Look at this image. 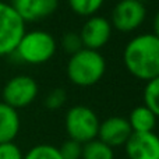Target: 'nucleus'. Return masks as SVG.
Wrapping results in <instances>:
<instances>
[{
    "label": "nucleus",
    "mask_w": 159,
    "mask_h": 159,
    "mask_svg": "<svg viewBox=\"0 0 159 159\" xmlns=\"http://www.w3.org/2000/svg\"><path fill=\"white\" fill-rule=\"evenodd\" d=\"M126 70L137 80L149 81L159 75V38L140 34L131 38L123 50Z\"/></svg>",
    "instance_id": "nucleus-1"
},
{
    "label": "nucleus",
    "mask_w": 159,
    "mask_h": 159,
    "mask_svg": "<svg viewBox=\"0 0 159 159\" xmlns=\"http://www.w3.org/2000/svg\"><path fill=\"white\" fill-rule=\"evenodd\" d=\"M70 82L81 88L98 84L106 73V60L99 50L82 48L80 52L70 56L66 67Z\"/></svg>",
    "instance_id": "nucleus-2"
},
{
    "label": "nucleus",
    "mask_w": 159,
    "mask_h": 159,
    "mask_svg": "<svg viewBox=\"0 0 159 159\" xmlns=\"http://www.w3.org/2000/svg\"><path fill=\"white\" fill-rule=\"evenodd\" d=\"M56 50L57 43L52 34L43 30H32L25 31L13 56L22 63L36 66L49 61L55 56Z\"/></svg>",
    "instance_id": "nucleus-3"
},
{
    "label": "nucleus",
    "mask_w": 159,
    "mask_h": 159,
    "mask_svg": "<svg viewBox=\"0 0 159 159\" xmlns=\"http://www.w3.org/2000/svg\"><path fill=\"white\" fill-rule=\"evenodd\" d=\"M99 117L91 107L84 105H75L70 107L66 113L64 126L69 138L75 140L81 144L98 137Z\"/></svg>",
    "instance_id": "nucleus-4"
},
{
    "label": "nucleus",
    "mask_w": 159,
    "mask_h": 159,
    "mask_svg": "<svg viewBox=\"0 0 159 159\" xmlns=\"http://www.w3.org/2000/svg\"><path fill=\"white\" fill-rule=\"evenodd\" d=\"M25 31L24 20L13 6L0 2V56L13 55Z\"/></svg>",
    "instance_id": "nucleus-5"
},
{
    "label": "nucleus",
    "mask_w": 159,
    "mask_h": 159,
    "mask_svg": "<svg viewBox=\"0 0 159 159\" xmlns=\"http://www.w3.org/2000/svg\"><path fill=\"white\" fill-rule=\"evenodd\" d=\"M39 92L38 82L25 74L14 75L3 88V102L14 109L27 107L36 99Z\"/></svg>",
    "instance_id": "nucleus-6"
},
{
    "label": "nucleus",
    "mask_w": 159,
    "mask_h": 159,
    "mask_svg": "<svg viewBox=\"0 0 159 159\" xmlns=\"http://www.w3.org/2000/svg\"><path fill=\"white\" fill-rule=\"evenodd\" d=\"M147 18L145 4L138 0H120L113 7L110 24L113 30L129 34L138 30Z\"/></svg>",
    "instance_id": "nucleus-7"
},
{
    "label": "nucleus",
    "mask_w": 159,
    "mask_h": 159,
    "mask_svg": "<svg viewBox=\"0 0 159 159\" xmlns=\"http://www.w3.org/2000/svg\"><path fill=\"white\" fill-rule=\"evenodd\" d=\"M113 27L110 24V20L102 16H91L84 22L81 31H80V36L84 48L92 50H99L103 46L109 43L110 38H112Z\"/></svg>",
    "instance_id": "nucleus-8"
},
{
    "label": "nucleus",
    "mask_w": 159,
    "mask_h": 159,
    "mask_svg": "<svg viewBox=\"0 0 159 159\" xmlns=\"http://www.w3.org/2000/svg\"><path fill=\"white\" fill-rule=\"evenodd\" d=\"M129 159H159V135L151 133H133L124 144Z\"/></svg>",
    "instance_id": "nucleus-9"
},
{
    "label": "nucleus",
    "mask_w": 159,
    "mask_h": 159,
    "mask_svg": "<svg viewBox=\"0 0 159 159\" xmlns=\"http://www.w3.org/2000/svg\"><path fill=\"white\" fill-rule=\"evenodd\" d=\"M131 134H133V130L126 117L110 116L106 120L99 123L98 137L96 138H99L106 145L116 148V147L124 145Z\"/></svg>",
    "instance_id": "nucleus-10"
},
{
    "label": "nucleus",
    "mask_w": 159,
    "mask_h": 159,
    "mask_svg": "<svg viewBox=\"0 0 159 159\" xmlns=\"http://www.w3.org/2000/svg\"><path fill=\"white\" fill-rule=\"evenodd\" d=\"M10 4L27 24L55 14L59 7V0H11Z\"/></svg>",
    "instance_id": "nucleus-11"
},
{
    "label": "nucleus",
    "mask_w": 159,
    "mask_h": 159,
    "mask_svg": "<svg viewBox=\"0 0 159 159\" xmlns=\"http://www.w3.org/2000/svg\"><path fill=\"white\" fill-rule=\"evenodd\" d=\"M20 116L18 110L0 102V144L11 143L20 131Z\"/></svg>",
    "instance_id": "nucleus-12"
},
{
    "label": "nucleus",
    "mask_w": 159,
    "mask_h": 159,
    "mask_svg": "<svg viewBox=\"0 0 159 159\" xmlns=\"http://www.w3.org/2000/svg\"><path fill=\"white\" fill-rule=\"evenodd\" d=\"M127 120L133 133H151L155 130L158 123V117L155 116V113L145 105L135 106Z\"/></svg>",
    "instance_id": "nucleus-13"
},
{
    "label": "nucleus",
    "mask_w": 159,
    "mask_h": 159,
    "mask_svg": "<svg viewBox=\"0 0 159 159\" xmlns=\"http://www.w3.org/2000/svg\"><path fill=\"white\" fill-rule=\"evenodd\" d=\"M81 159H115V151L99 138H93L82 145Z\"/></svg>",
    "instance_id": "nucleus-14"
},
{
    "label": "nucleus",
    "mask_w": 159,
    "mask_h": 159,
    "mask_svg": "<svg viewBox=\"0 0 159 159\" xmlns=\"http://www.w3.org/2000/svg\"><path fill=\"white\" fill-rule=\"evenodd\" d=\"M73 13L80 17H91L95 16L102 8L105 0H67Z\"/></svg>",
    "instance_id": "nucleus-15"
},
{
    "label": "nucleus",
    "mask_w": 159,
    "mask_h": 159,
    "mask_svg": "<svg viewBox=\"0 0 159 159\" xmlns=\"http://www.w3.org/2000/svg\"><path fill=\"white\" fill-rule=\"evenodd\" d=\"M144 105L148 106L159 119V75L147 81L144 88Z\"/></svg>",
    "instance_id": "nucleus-16"
},
{
    "label": "nucleus",
    "mask_w": 159,
    "mask_h": 159,
    "mask_svg": "<svg viewBox=\"0 0 159 159\" xmlns=\"http://www.w3.org/2000/svg\"><path fill=\"white\" fill-rule=\"evenodd\" d=\"M24 159H63L59 152V148L49 144L35 145L24 155Z\"/></svg>",
    "instance_id": "nucleus-17"
},
{
    "label": "nucleus",
    "mask_w": 159,
    "mask_h": 159,
    "mask_svg": "<svg viewBox=\"0 0 159 159\" xmlns=\"http://www.w3.org/2000/svg\"><path fill=\"white\" fill-rule=\"evenodd\" d=\"M61 48H63L64 52L70 56L80 52V50L84 48L82 41H81V36H80V32L69 31V32L64 34L63 38H61Z\"/></svg>",
    "instance_id": "nucleus-18"
},
{
    "label": "nucleus",
    "mask_w": 159,
    "mask_h": 159,
    "mask_svg": "<svg viewBox=\"0 0 159 159\" xmlns=\"http://www.w3.org/2000/svg\"><path fill=\"white\" fill-rule=\"evenodd\" d=\"M82 145L84 144L69 138V140H66L61 144V147H59V152H60L63 159H81Z\"/></svg>",
    "instance_id": "nucleus-19"
},
{
    "label": "nucleus",
    "mask_w": 159,
    "mask_h": 159,
    "mask_svg": "<svg viewBox=\"0 0 159 159\" xmlns=\"http://www.w3.org/2000/svg\"><path fill=\"white\" fill-rule=\"evenodd\" d=\"M67 93L63 88H55L45 98V106L49 110H57L66 103Z\"/></svg>",
    "instance_id": "nucleus-20"
},
{
    "label": "nucleus",
    "mask_w": 159,
    "mask_h": 159,
    "mask_svg": "<svg viewBox=\"0 0 159 159\" xmlns=\"http://www.w3.org/2000/svg\"><path fill=\"white\" fill-rule=\"evenodd\" d=\"M0 159H24L21 149L14 141L0 144Z\"/></svg>",
    "instance_id": "nucleus-21"
},
{
    "label": "nucleus",
    "mask_w": 159,
    "mask_h": 159,
    "mask_svg": "<svg viewBox=\"0 0 159 159\" xmlns=\"http://www.w3.org/2000/svg\"><path fill=\"white\" fill-rule=\"evenodd\" d=\"M152 27H154V35L157 36V38H159V11L157 14H155L154 17V22H152Z\"/></svg>",
    "instance_id": "nucleus-22"
},
{
    "label": "nucleus",
    "mask_w": 159,
    "mask_h": 159,
    "mask_svg": "<svg viewBox=\"0 0 159 159\" xmlns=\"http://www.w3.org/2000/svg\"><path fill=\"white\" fill-rule=\"evenodd\" d=\"M138 2H141V3H144V4H145V2H148V0H138Z\"/></svg>",
    "instance_id": "nucleus-23"
}]
</instances>
